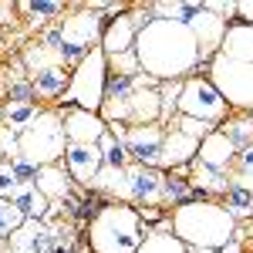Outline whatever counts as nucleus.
I'll return each mask as SVG.
<instances>
[{"label":"nucleus","mask_w":253,"mask_h":253,"mask_svg":"<svg viewBox=\"0 0 253 253\" xmlns=\"http://www.w3.org/2000/svg\"><path fill=\"white\" fill-rule=\"evenodd\" d=\"M223 206L230 210L236 223H243L247 216H253V193L250 189H243V186H230L226 196H223Z\"/></svg>","instance_id":"29"},{"label":"nucleus","mask_w":253,"mask_h":253,"mask_svg":"<svg viewBox=\"0 0 253 253\" xmlns=\"http://www.w3.org/2000/svg\"><path fill=\"white\" fill-rule=\"evenodd\" d=\"M10 169H14V179H17L20 186H34V179H38V172H41V166H34L31 159H24V156L14 159Z\"/></svg>","instance_id":"36"},{"label":"nucleus","mask_w":253,"mask_h":253,"mask_svg":"<svg viewBox=\"0 0 253 253\" xmlns=\"http://www.w3.org/2000/svg\"><path fill=\"white\" fill-rule=\"evenodd\" d=\"M169 128H179L182 135L196 138V142H203L206 135H213V132H216V125H210V122H199V118H189V115H175Z\"/></svg>","instance_id":"33"},{"label":"nucleus","mask_w":253,"mask_h":253,"mask_svg":"<svg viewBox=\"0 0 253 253\" xmlns=\"http://www.w3.org/2000/svg\"><path fill=\"white\" fill-rule=\"evenodd\" d=\"M149 20H152V14H149L145 3H138V7H132V10L112 17L108 24H105V31H101V51H105L108 58L125 54V51H135L138 31H142Z\"/></svg>","instance_id":"9"},{"label":"nucleus","mask_w":253,"mask_h":253,"mask_svg":"<svg viewBox=\"0 0 253 253\" xmlns=\"http://www.w3.org/2000/svg\"><path fill=\"white\" fill-rule=\"evenodd\" d=\"M186 169L193 172L189 182H193L203 196H226V189H230V175L226 172H216V169H210V166H203L199 159H193Z\"/></svg>","instance_id":"22"},{"label":"nucleus","mask_w":253,"mask_h":253,"mask_svg":"<svg viewBox=\"0 0 253 253\" xmlns=\"http://www.w3.org/2000/svg\"><path fill=\"white\" fill-rule=\"evenodd\" d=\"M135 54L142 71L156 81H186L199 71V41L179 20H149L138 31Z\"/></svg>","instance_id":"1"},{"label":"nucleus","mask_w":253,"mask_h":253,"mask_svg":"<svg viewBox=\"0 0 253 253\" xmlns=\"http://www.w3.org/2000/svg\"><path fill=\"white\" fill-rule=\"evenodd\" d=\"M108 71H112V75H138V71H142L138 54H135V51H125V54L108 58Z\"/></svg>","instance_id":"35"},{"label":"nucleus","mask_w":253,"mask_h":253,"mask_svg":"<svg viewBox=\"0 0 253 253\" xmlns=\"http://www.w3.org/2000/svg\"><path fill=\"white\" fill-rule=\"evenodd\" d=\"M216 253H243V243H240V236H236V240H230L226 247H219Z\"/></svg>","instance_id":"40"},{"label":"nucleus","mask_w":253,"mask_h":253,"mask_svg":"<svg viewBox=\"0 0 253 253\" xmlns=\"http://www.w3.org/2000/svg\"><path fill=\"white\" fill-rule=\"evenodd\" d=\"M105 24H108V20L101 17L91 3L81 7L78 14H71V17L61 20V24H58V31H61L58 58H61V64L75 71L81 61L88 58V51L101 44V31H105Z\"/></svg>","instance_id":"5"},{"label":"nucleus","mask_w":253,"mask_h":253,"mask_svg":"<svg viewBox=\"0 0 253 253\" xmlns=\"http://www.w3.org/2000/svg\"><path fill=\"white\" fill-rule=\"evenodd\" d=\"M206 75L213 81V88L223 95V101L236 112H253V64L233 61L226 54H216L206 64Z\"/></svg>","instance_id":"7"},{"label":"nucleus","mask_w":253,"mask_h":253,"mask_svg":"<svg viewBox=\"0 0 253 253\" xmlns=\"http://www.w3.org/2000/svg\"><path fill=\"white\" fill-rule=\"evenodd\" d=\"M166 132L162 125H138L128 128L125 135V149L132 166H145V169H159V159H162V145H166Z\"/></svg>","instance_id":"10"},{"label":"nucleus","mask_w":253,"mask_h":253,"mask_svg":"<svg viewBox=\"0 0 253 253\" xmlns=\"http://www.w3.org/2000/svg\"><path fill=\"white\" fill-rule=\"evenodd\" d=\"M196 156H199V142L182 135L179 128H169L166 132V145H162V159H159V169L162 172H182Z\"/></svg>","instance_id":"15"},{"label":"nucleus","mask_w":253,"mask_h":253,"mask_svg":"<svg viewBox=\"0 0 253 253\" xmlns=\"http://www.w3.org/2000/svg\"><path fill=\"white\" fill-rule=\"evenodd\" d=\"M54 64H61L58 51L44 47L41 41H34V44H27V47H24V68H27V75H38V71H47V68H54Z\"/></svg>","instance_id":"27"},{"label":"nucleus","mask_w":253,"mask_h":253,"mask_svg":"<svg viewBox=\"0 0 253 253\" xmlns=\"http://www.w3.org/2000/svg\"><path fill=\"white\" fill-rule=\"evenodd\" d=\"M203 7L210 10V14H216V17H223V20H230V24H236V3H223V0H203Z\"/></svg>","instance_id":"38"},{"label":"nucleus","mask_w":253,"mask_h":253,"mask_svg":"<svg viewBox=\"0 0 253 253\" xmlns=\"http://www.w3.org/2000/svg\"><path fill=\"white\" fill-rule=\"evenodd\" d=\"M162 169H145V166H128V206L145 210V206H162Z\"/></svg>","instance_id":"13"},{"label":"nucleus","mask_w":253,"mask_h":253,"mask_svg":"<svg viewBox=\"0 0 253 253\" xmlns=\"http://www.w3.org/2000/svg\"><path fill=\"white\" fill-rule=\"evenodd\" d=\"M51 253H75V247H78V233H75V226L71 223H64V219H58V223H51Z\"/></svg>","instance_id":"31"},{"label":"nucleus","mask_w":253,"mask_h":253,"mask_svg":"<svg viewBox=\"0 0 253 253\" xmlns=\"http://www.w3.org/2000/svg\"><path fill=\"white\" fill-rule=\"evenodd\" d=\"M138 253H189V247H186V243H182V240L169 230V216H166L156 230L142 240Z\"/></svg>","instance_id":"24"},{"label":"nucleus","mask_w":253,"mask_h":253,"mask_svg":"<svg viewBox=\"0 0 253 253\" xmlns=\"http://www.w3.org/2000/svg\"><path fill=\"white\" fill-rule=\"evenodd\" d=\"M61 166H64V172L75 179V186L88 189L91 179L105 169V159H101V149L98 145H75V142H68Z\"/></svg>","instance_id":"12"},{"label":"nucleus","mask_w":253,"mask_h":253,"mask_svg":"<svg viewBox=\"0 0 253 253\" xmlns=\"http://www.w3.org/2000/svg\"><path fill=\"white\" fill-rule=\"evenodd\" d=\"M58 112H61V122H64V135L75 145H98L108 132L105 118L95 115V112H81L75 105H61Z\"/></svg>","instance_id":"11"},{"label":"nucleus","mask_w":253,"mask_h":253,"mask_svg":"<svg viewBox=\"0 0 253 253\" xmlns=\"http://www.w3.org/2000/svg\"><path fill=\"white\" fill-rule=\"evenodd\" d=\"M51 223H41V219H27L17 233L7 240L10 253H51Z\"/></svg>","instance_id":"17"},{"label":"nucleus","mask_w":253,"mask_h":253,"mask_svg":"<svg viewBox=\"0 0 253 253\" xmlns=\"http://www.w3.org/2000/svg\"><path fill=\"white\" fill-rule=\"evenodd\" d=\"M34 186H38L41 193L47 196L51 203H61L64 196H71L75 193V179L64 172V166H41V172H38V179H34Z\"/></svg>","instance_id":"18"},{"label":"nucleus","mask_w":253,"mask_h":253,"mask_svg":"<svg viewBox=\"0 0 253 253\" xmlns=\"http://www.w3.org/2000/svg\"><path fill=\"white\" fill-rule=\"evenodd\" d=\"M20 10L31 14V17H38V24H44L47 17H61L64 14V3H58V0H41V3H20Z\"/></svg>","instance_id":"34"},{"label":"nucleus","mask_w":253,"mask_h":253,"mask_svg":"<svg viewBox=\"0 0 253 253\" xmlns=\"http://www.w3.org/2000/svg\"><path fill=\"white\" fill-rule=\"evenodd\" d=\"M152 233L142 226V216L128 203H105L98 216L88 223V247L91 253H138L142 240Z\"/></svg>","instance_id":"3"},{"label":"nucleus","mask_w":253,"mask_h":253,"mask_svg":"<svg viewBox=\"0 0 253 253\" xmlns=\"http://www.w3.org/2000/svg\"><path fill=\"white\" fill-rule=\"evenodd\" d=\"M230 186H243L253 193V145L236 156L233 169H230Z\"/></svg>","instance_id":"30"},{"label":"nucleus","mask_w":253,"mask_h":253,"mask_svg":"<svg viewBox=\"0 0 253 253\" xmlns=\"http://www.w3.org/2000/svg\"><path fill=\"white\" fill-rule=\"evenodd\" d=\"M31 84H34V95L38 98H64L68 95V84H71V68L54 64L47 71H38V75H31Z\"/></svg>","instance_id":"19"},{"label":"nucleus","mask_w":253,"mask_h":253,"mask_svg":"<svg viewBox=\"0 0 253 253\" xmlns=\"http://www.w3.org/2000/svg\"><path fill=\"white\" fill-rule=\"evenodd\" d=\"M7 250H10V247H7V240L0 236V253H7Z\"/></svg>","instance_id":"41"},{"label":"nucleus","mask_w":253,"mask_h":253,"mask_svg":"<svg viewBox=\"0 0 253 253\" xmlns=\"http://www.w3.org/2000/svg\"><path fill=\"white\" fill-rule=\"evenodd\" d=\"M169 230H172L186 247H206V250H219L230 240H236V223L230 210L213 199H193L186 206H175L169 216Z\"/></svg>","instance_id":"2"},{"label":"nucleus","mask_w":253,"mask_h":253,"mask_svg":"<svg viewBox=\"0 0 253 253\" xmlns=\"http://www.w3.org/2000/svg\"><path fill=\"white\" fill-rule=\"evenodd\" d=\"M250 223H253V216H250Z\"/></svg>","instance_id":"42"},{"label":"nucleus","mask_w":253,"mask_h":253,"mask_svg":"<svg viewBox=\"0 0 253 253\" xmlns=\"http://www.w3.org/2000/svg\"><path fill=\"white\" fill-rule=\"evenodd\" d=\"M41 112H44V108H38L34 101H7V105L0 108V128H10L14 135H20Z\"/></svg>","instance_id":"25"},{"label":"nucleus","mask_w":253,"mask_h":253,"mask_svg":"<svg viewBox=\"0 0 253 253\" xmlns=\"http://www.w3.org/2000/svg\"><path fill=\"white\" fill-rule=\"evenodd\" d=\"M7 253H10V250H7Z\"/></svg>","instance_id":"43"},{"label":"nucleus","mask_w":253,"mask_h":253,"mask_svg":"<svg viewBox=\"0 0 253 253\" xmlns=\"http://www.w3.org/2000/svg\"><path fill=\"white\" fill-rule=\"evenodd\" d=\"M68 149L64 122L58 108H44L24 132H20V156L31 159L34 166H58Z\"/></svg>","instance_id":"4"},{"label":"nucleus","mask_w":253,"mask_h":253,"mask_svg":"<svg viewBox=\"0 0 253 253\" xmlns=\"http://www.w3.org/2000/svg\"><path fill=\"white\" fill-rule=\"evenodd\" d=\"M236 24L253 27V0H240V3H236Z\"/></svg>","instance_id":"39"},{"label":"nucleus","mask_w":253,"mask_h":253,"mask_svg":"<svg viewBox=\"0 0 253 253\" xmlns=\"http://www.w3.org/2000/svg\"><path fill=\"white\" fill-rule=\"evenodd\" d=\"M226 27H230V24L223 17H216V14H210L206 7L189 20V31H193L196 41H199V68H206V64L219 54V44L226 38Z\"/></svg>","instance_id":"14"},{"label":"nucleus","mask_w":253,"mask_h":253,"mask_svg":"<svg viewBox=\"0 0 253 253\" xmlns=\"http://www.w3.org/2000/svg\"><path fill=\"white\" fill-rule=\"evenodd\" d=\"M24 223H27V219H24V213H20L17 206H14L10 199H0V236L10 240Z\"/></svg>","instance_id":"32"},{"label":"nucleus","mask_w":253,"mask_h":253,"mask_svg":"<svg viewBox=\"0 0 253 253\" xmlns=\"http://www.w3.org/2000/svg\"><path fill=\"white\" fill-rule=\"evenodd\" d=\"M105 84H108V54L98 44V47L88 51V58L71 71V84H68L64 105H75L81 112H95L98 115L101 101H105Z\"/></svg>","instance_id":"6"},{"label":"nucleus","mask_w":253,"mask_h":253,"mask_svg":"<svg viewBox=\"0 0 253 253\" xmlns=\"http://www.w3.org/2000/svg\"><path fill=\"white\" fill-rule=\"evenodd\" d=\"M193 199H206V196L199 193L182 172H166V179H162V206L175 210V206H186Z\"/></svg>","instance_id":"21"},{"label":"nucleus","mask_w":253,"mask_h":253,"mask_svg":"<svg viewBox=\"0 0 253 253\" xmlns=\"http://www.w3.org/2000/svg\"><path fill=\"white\" fill-rule=\"evenodd\" d=\"M236 145L230 142V138L223 135L219 128H216L213 135H206L203 142H199V162L203 166H210V169H216V172H226L230 175V169H233V162H236Z\"/></svg>","instance_id":"16"},{"label":"nucleus","mask_w":253,"mask_h":253,"mask_svg":"<svg viewBox=\"0 0 253 253\" xmlns=\"http://www.w3.org/2000/svg\"><path fill=\"white\" fill-rule=\"evenodd\" d=\"M219 132L236 145V152L250 149L253 145V112H240L236 118H226V122L219 125Z\"/></svg>","instance_id":"26"},{"label":"nucleus","mask_w":253,"mask_h":253,"mask_svg":"<svg viewBox=\"0 0 253 253\" xmlns=\"http://www.w3.org/2000/svg\"><path fill=\"white\" fill-rule=\"evenodd\" d=\"M10 203L24 213V219H41V223H47V216H51V199L41 193L38 186H20Z\"/></svg>","instance_id":"23"},{"label":"nucleus","mask_w":253,"mask_h":253,"mask_svg":"<svg viewBox=\"0 0 253 253\" xmlns=\"http://www.w3.org/2000/svg\"><path fill=\"white\" fill-rule=\"evenodd\" d=\"M98 149H101V159H105V166H108V169H128V166H132L125 142L115 138L112 132H105V138L98 142Z\"/></svg>","instance_id":"28"},{"label":"nucleus","mask_w":253,"mask_h":253,"mask_svg":"<svg viewBox=\"0 0 253 253\" xmlns=\"http://www.w3.org/2000/svg\"><path fill=\"white\" fill-rule=\"evenodd\" d=\"M219 54L253 64V27H247V24H230L226 27V38L219 44Z\"/></svg>","instance_id":"20"},{"label":"nucleus","mask_w":253,"mask_h":253,"mask_svg":"<svg viewBox=\"0 0 253 253\" xmlns=\"http://www.w3.org/2000/svg\"><path fill=\"white\" fill-rule=\"evenodd\" d=\"M179 115L199 118V122H210V125H223L230 118V105L223 101V95L213 88V81L203 78L199 71L189 75L182 81V98H179Z\"/></svg>","instance_id":"8"},{"label":"nucleus","mask_w":253,"mask_h":253,"mask_svg":"<svg viewBox=\"0 0 253 253\" xmlns=\"http://www.w3.org/2000/svg\"><path fill=\"white\" fill-rule=\"evenodd\" d=\"M20 189V182L14 179L10 162H0V199H14V193Z\"/></svg>","instance_id":"37"}]
</instances>
